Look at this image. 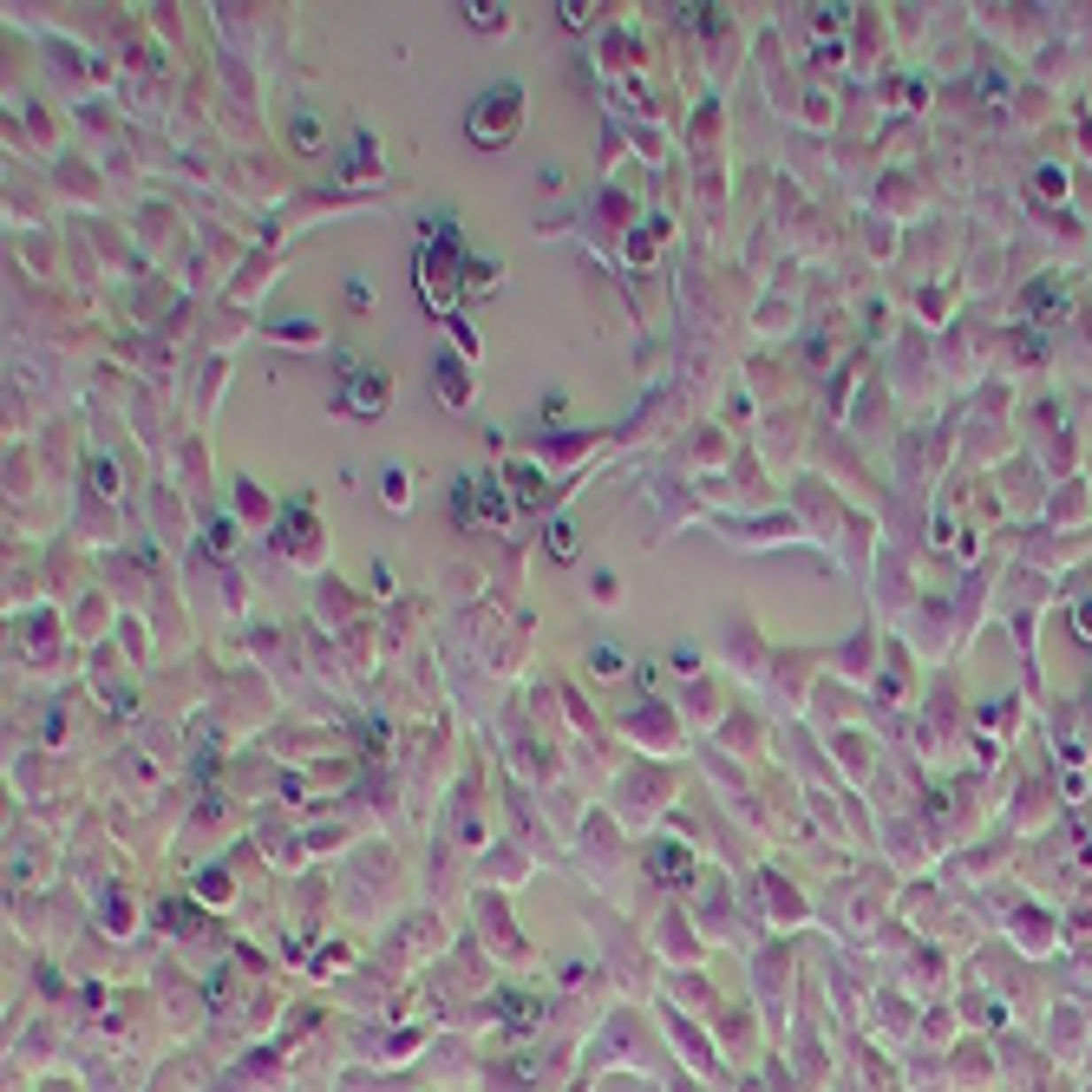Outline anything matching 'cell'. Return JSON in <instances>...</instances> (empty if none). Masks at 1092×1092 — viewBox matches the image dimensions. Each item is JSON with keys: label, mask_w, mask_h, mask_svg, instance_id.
I'll return each instance as SVG.
<instances>
[{"label": "cell", "mask_w": 1092, "mask_h": 1092, "mask_svg": "<svg viewBox=\"0 0 1092 1092\" xmlns=\"http://www.w3.org/2000/svg\"><path fill=\"white\" fill-rule=\"evenodd\" d=\"M353 380H360V386H347V406H353V413H380V406H386V380H380V373H353Z\"/></svg>", "instance_id": "obj_2"}, {"label": "cell", "mask_w": 1092, "mask_h": 1092, "mask_svg": "<svg viewBox=\"0 0 1092 1092\" xmlns=\"http://www.w3.org/2000/svg\"><path fill=\"white\" fill-rule=\"evenodd\" d=\"M510 131H517V92L498 85L491 98H477V105H471V138L477 144H504Z\"/></svg>", "instance_id": "obj_1"}, {"label": "cell", "mask_w": 1092, "mask_h": 1092, "mask_svg": "<svg viewBox=\"0 0 1092 1092\" xmlns=\"http://www.w3.org/2000/svg\"><path fill=\"white\" fill-rule=\"evenodd\" d=\"M550 550H556V556H576V537H569V523H556V531H550Z\"/></svg>", "instance_id": "obj_3"}]
</instances>
